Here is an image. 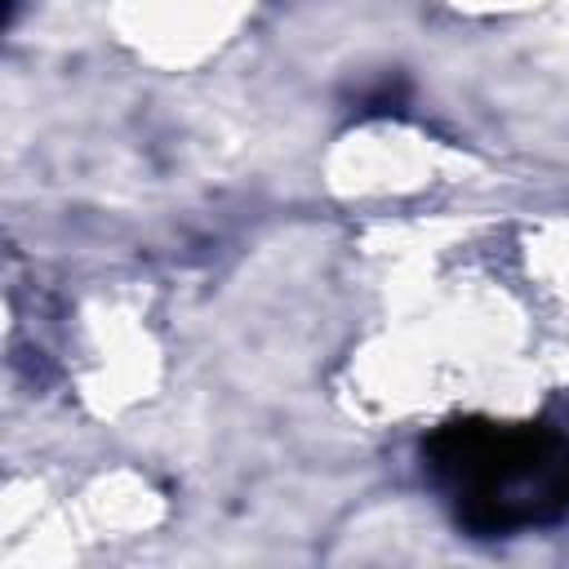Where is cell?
<instances>
[{
  "mask_svg": "<svg viewBox=\"0 0 569 569\" xmlns=\"http://www.w3.org/2000/svg\"><path fill=\"white\" fill-rule=\"evenodd\" d=\"M445 462L467 476V502H485L498 525L538 520L542 507H565L569 498V445L533 431L458 436Z\"/></svg>",
  "mask_w": 569,
  "mask_h": 569,
  "instance_id": "cell-1",
  "label": "cell"
}]
</instances>
